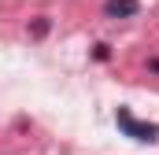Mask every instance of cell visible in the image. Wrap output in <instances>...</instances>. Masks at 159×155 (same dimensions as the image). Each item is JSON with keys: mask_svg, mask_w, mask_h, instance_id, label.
Returning <instances> with one entry per match:
<instances>
[{"mask_svg": "<svg viewBox=\"0 0 159 155\" xmlns=\"http://www.w3.org/2000/svg\"><path fill=\"white\" fill-rule=\"evenodd\" d=\"M48 30H52V22H48L44 15H37V19H34V26H30V33H34V37H44Z\"/></svg>", "mask_w": 159, "mask_h": 155, "instance_id": "3957f363", "label": "cell"}, {"mask_svg": "<svg viewBox=\"0 0 159 155\" xmlns=\"http://www.w3.org/2000/svg\"><path fill=\"white\" fill-rule=\"evenodd\" d=\"M115 126L122 129V137H133L137 144H156L159 140V122H141V118H133L129 107L115 111Z\"/></svg>", "mask_w": 159, "mask_h": 155, "instance_id": "6da1fadb", "label": "cell"}, {"mask_svg": "<svg viewBox=\"0 0 159 155\" xmlns=\"http://www.w3.org/2000/svg\"><path fill=\"white\" fill-rule=\"evenodd\" d=\"M137 11H141V0H104L107 19H133Z\"/></svg>", "mask_w": 159, "mask_h": 155, "instance_id": "7a4b0ae2", "label": "cell"}, {"mask_svg": "<svg viewBox=\"0 0 159 155\" xmlns=\"http://www.w3.org/2000/svg\"><path fill=\"white\" fill-rule=\"evenodd\" d=\"M93 59H100V63H107V59H111V44H104V41H100V44L93 48Z\"/></svg>", "mask_w": 159, "mask_h": 155, "instance_id": "277c9868", "label": "cell"}, {"mask_svg": "<svg viewBox=\"0 0 159 155\" xmlns=\"http://www.w3.org/2000/svg\"><path fill=\"white\" fill-rule=\"evenodd\" d=\"M148 70H156V74H159V59H148Z\"/></svg>", "mask_w": 159, "mask_h": 155, "instance_id": "5b68a950", "label": "cell"}]
</instances>
